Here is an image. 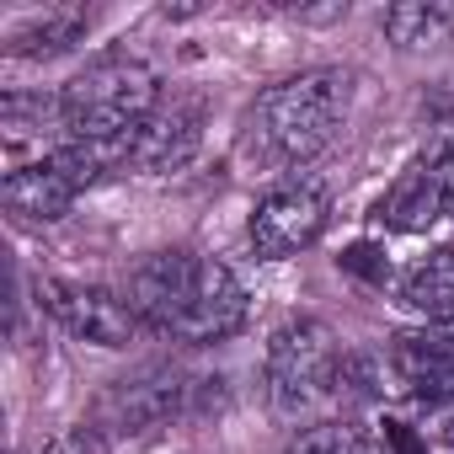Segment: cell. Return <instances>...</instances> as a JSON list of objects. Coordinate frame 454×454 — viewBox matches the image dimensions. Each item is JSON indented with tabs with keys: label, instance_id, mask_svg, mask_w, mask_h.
Instances as JSON below:
<instances>
[{
	"label": "cell",
	"instance_id": "obj_14",
	"mask_svg": "<svg viewBox=\"0 0 454 454\" xmlns=\"http://www.w3.org/2000/svg\"><path fill=\"white\" fill-rule=\"evenodd\" d=\"M385 33L395 49H427V43H449L454 33V12L449 6H427V0H406V6L385 12Z\"/></svg>",
	"mask_w": 454,
	"mask_h": 454
},
{
	"label": "cell",
	"instance_id": "obj_10",
	"mask_svg": "<svg viewBox=\"0 0 454 454\" xmlns=\"http://www.w3.org/2000/svg\"><path fill=\"white\" fill-rule=\"evenodd\" d=\"M59 150H70V123L59 107V91H6L0 102V160H6V176L54 160Z\"/></svg>",
	"mask_w": 454,
	"mask_h": 454
},
{
	"label": "cell",
	"instance_id": "obj_12",
	"mask_svg": "<svg viewBox=\"0 0 454 454\" xmlns=\"http://www.w3.org/2000/svg\"><path fill=\"white\" fill-rule=\"evenodd\" d=\"M395 305L427 326H454V247H433L395 278Z\"/></svg>",
	"mask_w": 454,
	"mask_h": 454
},
{
	"label": "cell",
	"instance_id": "obj_2",
	"mask_svg": "<svg viewBox=\"0 0 454 454\" xmlns=\"http://www.w3.org/2000/svg\"><path fill=\"white\" fill-rule=\"evenodd\" d=\"M348 70H300L289 81H273L241 118V155L268 171H300L337 139V129L348 123Z\"/></svg>",
	"mask_w": 454,
	"mask_h": 454
},
{
	"label": "cell",
	"instance_id": "obj_1",
	"mask_svg": "<svg viewBox=\"0 0 454 454\" xmlns=\"http://www.w3.org/2000/svg\"><path fill=\"white\" fill-rule=\"evenodd\" d=\"M118 294L129 300L139 326L192 348L236 337L252 310L247 284L219 257H203V252H150L123 273Z\"/></svg>",
	"mask_w": 454,
	"mask_h": 454
},
{
	"label": "cell",
	"instance_id": "obj_3",
	"mask_svg": "<svg viewBox=\"0 0 454 454\" xmlns=\"http://www.w3.org/2000/svg\"><path fill=\"white\" fill-rule=\"evenodd\" d=\"M59 107L70 123V145H81L107 176V171H123L134 129L160 107V81L145 59L107 54L59 91Z\"/></svg>",
	"mask_w": 454,
	"mask_h": 454
},
{
	"label": "cell",
	"instance_id": "obj_18",
	"mask_svg": "<svg viewBox=\"0 0 454 454\" xmlns=\"http://www.w3.org/2000/svg\"><path fill=\"white\" fill-rule=\"evenodd\" d=\"M449 187H454V150H449Z\"/></svg>",
	"mask_w": 454,
	"mask_h": 454
},
{
	"label": "cell",
	"instance_id": "obj_11",
	"mask_svg": "<svg viewBox=\"0 0 454 454\" xmlns=\"http://www.w3.org/2000/svg\"><path fill=\"white\" fill-rule=\"evenodd\" d=\"M449 208H454V187H449V150H443V155L411 160L390 182V192L380 198L374 214H380L385 231H395V236H422L427 224H438Z\"/></svg>",
	"mask_w": 454,
	"mask_h": 454
},
{
	"label": "cell",
	"instance_id": "obj_13",
	"mask_svg": "<svg viewBox=\"0 0 454 454\" xmlns=\"http://www.w3.org/2000/svg\"><path fill=\"white\" fill-rule=\"evenodd\" d=\"M86 27H91V12H75V6H65V12H43V17H27V22L12 33V54H27V59H38V54H59V49L81 43Z\"/></svg>",
	"mask_w": 454,
	"mask_h": 454
},
{
	"label": "cell",
	"instance_id": "obj_5",
	"mask_svg": "<svg viewBox=\"0 0 454 454\" xmlns=\"http://www.w3.org/2000/svg\"><path fill=\"white\" fill-rule=\"evenodd\" d=\"M203 390L208 380H192L171 364H150L129 380H118L102 406H97V433H123V438H139L150 427H166L176 417H192L203 406Z\"/></svg>",
	"mask_w": 454,
	"mask_h": 454
},
{
	"label": "cell",
	"instance_id": "obj_17",
	"mask_svg": "<svg viewBox=\"0 0 454 454\" xmlns=\"http://www.w3.org/2000/svg\"><path fill=\"white\" fill-rule=\"evenodd\" d=\"M385 443H390L395 454H427V438L417 443V433H411V422H385Z\"/></svg>",
	"mask_w": 454,
	"mask_h": 454
},
{
	"label": "cell",
	"instance_id": "obj_4",
	"mask_svg": "<svg viewBox=\"0 0 454 454\" xmlns=\"http://www.w3.org/2000/svg\"><path fill=\"white\" fill-rule=\"evenodd\" d=\"M342 342L316 316H289L262 353V385L268 406L284 422H310L316 411L337 406V374H342Z\"/></svg>",
	"mask_w": 454,
	"mask_h": 454
},
{
	"label": "cell",
	"instance_id": "obj_9",
	"mask_svg": "<svg viewBox=\"0 0 454 454\" xmlns=\"http://www.w3.org/2000/svg\"><path fill=\"white\" fill-rule=\"evenodd\" d=\"M198 150H203V102L198 97H160V107L134 129L123 171L171 176V171H187Z\"/></svg>",
	"mask_w": 454,
	"mask_h": 454
},
{
	"label": "cell",
	"instance_id": "obj_6",
	"mask_svg": "<svg viewBox=\"0 0 454 454\" xmlns=\"http://www.w3.org/2000/svg\"><path fill=\"white\" fill-rule=\"evenodd\" d=\"M326 219H332V198L321 182L310 176H284L273 182L257 203H252V252L262 262H284V257H300L310 252L321 236H326Z\"/></svg>",
	"mask_w": 454,
	"mask_h": 454
},
{
	"label": "cell",
	"instance_id": "obj_8",
	"mask_svg": "<svg viewBox=\"0 0 454 454\" xmlns=\"http://www.w3.org/2000/svg\"><path fill=\"white\" fill-rule=\"evenodd\" d=\"M97 176L102 171L91 166V155L81 145H70V150H59L43 166H27V171L6 176L0 182V203H6V214L17 224H59Z\"/></svg>",
	"mask_w": 454,
	"mask_h": 454
},
{
	"label": "cell",
	"instance_id": "obj_7",
	"mask_svg": "<svg viewBox=\"0 0 454 454\" xmlns=\"http://www.w3.org/2000/svg\"><path fill=\"white\" fill-rule=\"evenodd\" d=\"M38 305L75 337L91 348H129L139 337V316L129 310V300L118 289L102 284H75V278H38Z\"/></svg>",
	"mask_w": 454,
	"mask_h": 454
},
{
	"label": "cell",
	"instance_id": "obj_15",
	"mask_svg": "<svg viewBox=\"0 0 454 454\" xmlns=\"http://www.w3.org/2000/svg\"><path fill=\"white\" fill-rule=\"evenodd\" d=\"M289 454H380V443L353 422H316L289 443Z\"/></svg>",
	"mask_w": 454,
	"mask_h": 454
},
{
	"label": "cell",
	"instance_id": "obj_16",
	"mask_svg": "<svg viewBox=\"0 0 454 454\" xmlns=\"http://www.w3.org/2000/svg\"><path fill=\"white\" fill-rule=\"evenodd\" d=\"M43 454H102V433L97 427H65L43 443Z\"/></svg>",
	"mask_w": 454,
	"mask_h": 454
}]
</instances>
